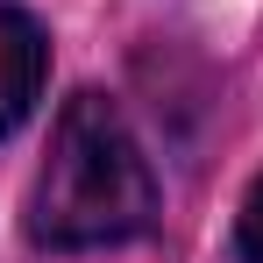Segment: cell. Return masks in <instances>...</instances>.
Masks as SVG:
<instances>
[{
    "label": "cell",
    "mask_w": 263,
    "mask_h": 263,
    "mask_svg": "<svg viewBox=\"0 0 263 263\" xmlns=\"http://www.w3.org/2000/svg\"><path fill=\"white\" fill-rule=\"evenodd\" d=\"M43 79H50V36H43V22L0 0V135H14L29 114H36Z\"/></svg>",
    "instance_id": "obj_2"
},
{
    "label": "cell",
    "mask_w": 263,
    "mask_h": 263,
    "mask_svg": "<svg viewBox=\"0 0 263 263\" xmlns=\"http://www.w3.org/2000/svg\"><path fill=\"white\" fill-rule=\"evenodd\" d=\"M149 220H157V178L121 107L107 92H71L29 199V235L43 249H114L135 242Z\"/></svg>",
    "instance_id": "obj_1"
},
{
    "label": "cell",
    "mask_w": 263,
    "mask_h": 263,
    "mask_svg": "<svg viewBox=\"0 0 263 263\" xmlns=\"http://www.w3.org/2000/svg\"><path fill=\"white\" fill-rule=\"evenodd\" d=\"M242 263H263V178L242 199Z\"/></svg>",
    "instance_id": "obj_3"
}]
</instances>
